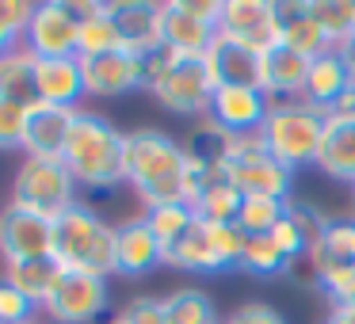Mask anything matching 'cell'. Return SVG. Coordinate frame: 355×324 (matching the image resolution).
<instances>
[{
  "mask_svg": "<svg viewBox=\"0 0 355 324\" xmlns=\"http://www.w3.org/2000/svg\"><path fill=\"white\" fill-rule=\"evenodd\" d=\"M146 92L164 111L199 123V118L210 115L218 80L210 77L207 57H187V54H176L172 46H161L146 57Z\"/></svg>",
  "mask_w": 355,
  "mask_h": 324,
  "instance_id": "cell-3",
  "label": "cell"
},
{
  "mask_svg": "<svg viewBox=\"0 0 355 324\" xmlns=\"http://www.w3.org/2000/svg\"><path fill=\"white\" fill-rule=\"evenodd\" d=\"M271 240L279 244V252L286 255L291 263H306V255H309V240H306V233H302V225L291 217V206H286V217L271 229Z\"/></svg>",
  "mask_w": 355,
  "mask_h": 324,
  "instance_id": "cell-38",
  "label": "cell"
},
{
  "mask_svg": "<svg viewBox=\"0 0 355 324\" xmlns=\"http://www.w3.org/2000/svg\"><path fill=\"white\" fill-rule=\"evenodd\" d=\"M80 73H85V92L92 100H123V96L146 88V57L130 54V50L80 57Z\"/></svg>",
  "mask_w": 355,
  "mask_h": 324,
  "instance_id": "cell-13",
  "label": "cell"
},
{
  "mask_svg": "<svg viewBox=\"0 0 355 324\" xmlns=\"http://www.w3.org/2000/svg\"><path fill=\"white\" fill-rule=\"evenodd\" d=\"M286 206H291V199H263V195L241 199L237 229L245 233V237H268V233L286 217Z\"/></svg>",
  "mask_w": 355,
  "mask_h": 324,
  "instance_id": "cell-30",
  "label": "cell"
},
{
  "mask_svg": "<svg viewBox=\"0 0 355 324\" xmlns=\"http://www.w3.org/2000/svg\"><path fill=\"white\" fill-rule=\"evenodd\" d=\"M80 16V54L77 57H100L123 50V39L115 31V19L107 12V0H73Z\"/></svg>",
  "mask_w": 355,
  "mask_h": 324,
  "instance_id": "cell-25",
  "label": "cell"
},
{
  "mask_svg": "<svg viewBox=\"0 0 355 324\" xmlns=\"http://www.w3.org/2000/svg\"><path fill=\"white\" fill-rule=\"evenodd\" d=\"M248 237L237 229V222H195L187 237L176 248L164 252V267L187 271V275H230L241 271Z\"/></svg>",
  "mask_w": 355,
  "mask_h": 324,
  "instance_id": "cell-6",
  "label": "cell"
},
{
  "mask_svg": "<svg viewBox=\"0 0 355 324\" xmlns=\"http://www.w3.org/2000/svg\"><path fill=\"white\" fill-rule=\"evenodd\" d=\"M24 50L35 62H58V57L80 54V16L73 0H39L31 24L24 35Z\"/></svg>",
  "mask_w": 355,
  "mask_h": 324,
  "instance_id": "cell-8",
  "label": "cell"
},
{
  "mask_svg": "<svg viewBox=\"0 0 355 324\" xmlns=\"http://www.w3.org/2000/svg\"><path fill=\"white\" fill-rule=\"evenodd\" d=\"M111 309V286L100 275L65 271L58 275L50 298L42 301V313L54 324H96Z\"/></svg>",
  "mask_w": 355,
  "mask_h": 324,
  "instance_id": "cell-9",
  "label": "cell"
},
{
  "mask_svg": "<svg viewBox=\"0 0 355 324\" xmlns=\"http://www.w3.org/2000/svg\"><path fill=\"white\" fill-rule=\"evenodd\" d=\"M54 260L65 271L111 278L115 275V225L88 202L69 206L54 217Z\"/></svg>",
  "mask_w": 355,
  "mask_h": 324,
  "instance_id": "cell-4",
  "label": "cell"
},
{
  "mask_svg": "<svg viewBox=\"0 0 355 324\" xmlns=\"http://www.w3.org/2000/svg\"><path fill=\"white\" fill-rule=\"evenodd\" d=\"M27 115H31V107H27V103L0 100V153H8V149H24Z\"/></svg>",
  "mask_w": 355,
  "mask_h": 324,
  "instance_id": "cell-36",
  "label": "cell"
},
{
  "mask_svg": "<svg viewBox=\"0 0 355 324\" xmlns=\"http://www.w3.org/2000/svg\"><path fill=\"white\" fill-rule=\"evenodd\" d=\"M291 267H294V263L279 252V244L271 240V233H268V237H248L245 255H241V271H245V275H252V278H279V275H286Z\"/></svg>",
  "mask_w": 355,
  "mask_h": 324,
  "instance_id": "cell-31",
  "label": "cell"
},
{
  "mask_svg": "<svg viewBox=\"0 0 355 324\" xmlns=\"http://www.w3.org/2000/svg\"><path fill=\"white\" fill-rule=\"evenodd\" d=\"M164 267V248L146 225V217H126L115 225V275L119 278H146Z\"/></svg>",
  "mask_w": 355,
  "mask_h": 324,
  "instance_id": "cell-16",
  "label": "cell"
},
{
  "mask_svg": "<svg viewBox=\"0 0 355 324\" xmlns=\"http://www.w3.org/2000/svg\"><path fill=\"white\" fill-rule=\"evenodd\" d=\"M58 275H62V263L54 255H39V260H19V263H4V278H8L16 290H24L35 305L42 309V301L50 298Z\"/></svg>",
  "mask_w": 355,
  "mask_h": 324,
  "instance_id": "cell-26",
  "label": "cell"
},
{
  "mask_svg": "<svg viewBox=\"0 0 355 324\" xmlns=\"http://www.w3.org/2000/svg\"><path fill=\"white\" fill-rule=\"evenodd\" d=\"M313 282L329 294L332 305L355 309V263H340V267L321 271V275H313Z\"/></svg>",
  "mask_w": 355,
  "mask_h": 324,
  "instance_id": "cell-35",
  "label": "cell"
},
{
  "mask_svg": "<svg viewBox=\"0 0 355 324\" xmlns=\"http://www.w3.org/2000/svg\"><path fill=\"white\" fill-rule=\"evenodd\" d=\"M73 118H77V111H69V107L35 103L31 115H27V130H24V156L62 161L65 141H69V134H73Z\"/></svg>",
  "mask_w": 355,
  "mask_h": 324,
  "instance_id": "cell-18",
  "label": "cell"
},
{
  "mask_svg": "<svg viewBox=\"0 0 355 324\" xmlns=\"http://www.w3.org/2000/svg\"><path fill=\"white\" fill-rule=\"evenodd\" d=\"M313 168L324 172L329 179H336V183H355V118L329 115Z\"/></svg>",
  "mask_w": 355,
  "mask_h": 324,
  "instance_id": "cell-23",
  "label": "cell"
},
{
  "mask_svg": "<svg viewBox=\"0 0 355 324\" xmlns=\"http://www.w3.org/2000/svg\"><path fill=\"white\" fill-rule=\"evenodd\" d=\"M35 92H39V103L80 111V100L88 96L85 92V73H80V57L35 62Z\"/></svg>",
  "mask_w": 355,
  "mask_h": 324,
  "instance_id": "cell-19",
  "label": "cell"
},
{
  "mask_svg": "<svg viewBox=\"0 0 355 324\" xmlns=\"http://www.w3.org/2000/svg\"><path fill=\"white\" fill-rule=\"evenodd\" d=\"M31 12H35L31 0H0V57H8L12 50H24Z\"/></svg>",
  "mask_w": 355,
  "mask_h": 324,
  "instance_id": "cell-33",
  "label": "cell"
},
{
  "mask_svg": "<svg viewBox=\"0 0 355 324\" xmlns=\"http://www.w3.org/2000/svg\"><path fill=\"white\" fill-rule=\"evenodd\" d=\"M191 210L202 217V222H237V214H241V191L233 183L210 187V191L202 195Z\"/></svg>",
  "mask_w": 355,
  "mask_h": 324,
  "instance_id": "cell-34",
  "label": "cell"
},
{
  "mask_svg": "<svg viewBox=\"0 0 355 324\" xmlns=\"http://www.w3.org/2000/svg\"><path fill=\"white\" fill-rule=\"evenodd\" d=\"M218 35L248 46L252 54L268 57L283 46V24H279V0H222Z\"/></svg>",
  "mask_w": 355,
  "mask_h": 324,
  "instance_id": "cell-10",
  "label": "cell"
},
{
  "mask_svg": "<svg viewBox=\"0 0 355 324\" xmlns=\"http://www.w3.org/2000/svg\"><path fill=\"white\" fill-rule=\"evenodd\" d=\"M123 50L149 57L164 46V0H107Z\"/></svg>",
  "mask_w": 355,
  "mask_h": 324,
  "instance_id": "cell-15",
  "label": "cell"
},
{
  "mask_svg": "<svg viewBox=\"0 0 355 324\" xmlns=\"http://www.w3.org/2000/svg\"><path fill=\"white\" fill-rule=\"evenodd\" d=\"M24 324H46V321H24Z\"/></svg>",
  "mask_w": 355,
  "mask_h": 324,
  "instance_id": "cell-44",
  "label": "cell"
},
{
  "mask_svg": "<svg viewBox=\"0 0 355 324\" xmlns=\"http://www.w3.org/2000/svg\"><path fill=\"white\" fill-rule=\"evenodd\" d=\"M39 255H54V217L4 202L0 206V260L19 263L39 260Z\"/></svg>",
  "mask_w": 355,
  "mask_h": 324,
  "instance_id": "cell-12",
  "label": "cell"
},
{
  "mask_svg": "<svg viewBox=\"0 0 355 324\" xmlns=\"http://www.w3.org/2000/svg\"><path fill=\"white\" fill-rule=\"evenodd\" d=\"M207 65H210V77L218 84H248V88H260L263 80V57L252 54L248 46L218 35L214 46L207 50Z\"/></svg>",
  "mask_w": 355,
  "mask_h": 324,
  "instance_id": "cell-21",
  "label": "cell"
},
{
  "mask_svg": "<svg viewBox=\"0 0 355 324\" xmlns=\"http://www.w3.org/2000/svg\"><path fill=\"white\" fill-rule=\"evenodd\" d=\"M0 100H16L35 107L39 92H35V57L27 50H12L8 57H0Z\"/></svg>",
  "mask_w": 355,
  "mask_h": 324,
  "instance_id": "cell-28",
  "label": "cell"
},
{
  "mask_svg": "<svg viewBox=\"0 0 355 324\" xmlns=\"http://www.w3.org/2000/svg\"><path fill=\"white\" fill-rule=\"evenodd\" d=\"M324 123H329L324 111L309 107L306 100H286V103H271V115L260 134L268 141V153L279 164H286L291 172H298V168H313L317 164Z\"/></svg>",
  "mask_w": 355,
  "mask_h": 324,
  "instance_id": "cell-5",
  "label": "cell"
},
{
  "mask_svg": "<svg viewBox=\"0 0 355 324\" xmlns=\"http://www.w3.org/2000/svg\"><path fill=\"white\" fill-rule=\"evenodd\" d=\"M340 54H344V62H347V65H352V77H355V35L344 42V46H340Z\"/></svg>",
  "mask_w": 355,
  "mask_h": 324,
  "instance_id": "cell-42",
  "label": "cell"
},
{
  "mask_svg": "<svg viewBox=\"0 0 355 324\" xmlns=\"http://www.w3.org/2000/svg\"><path fill=\"white\" fill-rule=\"evenodd\" d=\"M306 80H309V57L294 54V50L279 46L263 57V96L271 103H286V100H302L306 96Z\"/></svg>",
  "mask_w": 355,
  "mask_h": 324,
  "instance_id": "cell-22",
  "label": "cell"
},
{
  "mask_svg": "<svg viewBox=\"0 0 355 324\" xmlns=\"http://www.w3.org/2000/svg\"><path fill=\"white\" fill-rule=\"evenodd\" d=\"M146 225L153 229V237L161 240V248L168 252V248H176L180 240L187 237V229H191L195 222H199V214H195L187 202H168V206H153L146 210Z\"/></svg>",
  "mask_w": 355,
  "mask_h": 324,
  "instance_id": "cell-29",
  "label": "cell"
},
{
  "mask_svg": "<svg viewBox=\"0 0 355 324\" xmlns=\"http://www.w3.org/2000/svg\"><path fill=\"white\" fill-rule=\"evenodd\" d=\"M271 115V100L263 96V88L248 84H218L214 100H210V123L222 134H260L263 123Z\"/></svg>",
  "mask_w": 355,
  "mask_h": 324,
  "instance_id": "cell-14",
  "label": "cell"
},
{
  "mask_svg": "<svg viewBox=\"0 0 355 324\" xmlns=\"http://www.w3.org/2000/svg\"><path fill=\"white\" fill-rule=\"evenodd\" d=\"M39 305L27 298L24 290L8 282V278L0 275V324H24V321H35Z\"/></svg>",
  "mask_w": 355,
  "mask_h": 324,
  "instance_id": "cell-37",
  "label": "cell"
},
{
  "mask_svg": "<svg viewBox=\"0 0 355 324\" xmlns=\"http://www.w3.org/2000/svg\"><path fill=\"white\" fill-rule=\"evenodd\" d=\"M16 206L39 210L46 217H62L69 206L80 202V183L65 161H50V156H24V164L12 176V199Z\"/></svg>",
  "mask_w": 355,
  "mask_h": 324,
  "instance_id": "cell-7",
  "label": "cell"
},
{
  "mask_svg": "<svg viewBox=\"0 0 355 324\" xmlns=\"http://www.w3.org/2000/svg\"><path fill=\"white\" fill-rule=\"evenodd\" d=\"M164 321L168 324H222V316H218V305L207 290L180 286V290L164 294Z\"/></svg>",
  "mask_w": 355,
  "mask_h": 324,
  "instance_id": "cell-27",
  "label": "cell"
},
{
  "mask_svg": "<svg viewBox=\"0 0 355 324\" xmlns=\"http://www.w3.org/2000/svg\"><path fill=\"white\" fill-rule=\"evenodd\" d=\"M352 84H355L352 65L344 62L340 50H329V54H321V57L309 62V80H306V96H302V100H306L309 107H317V111L329 115Z\"/></svg>",
  "mask_w": 355,
  "mask_h": 324,
  "instance_id": "cell-20",
  "label": "cell"
},
{
  "mask_svg": "<svg viewBox=\"0 0 355 324\" xmlns=\"http://www.w3.org/2000/svg\"><path fill=\"white\" fill-rule=\"evenodd\" d=\"M62 161L85 191H115L126 183V134L107 115L80 107Z\"/></svg>",
  "mask_w": 355,
  "mask_h": 324,
  "instance_id": "cell-2",
  "label": "cell"
},
{
  "mask_svg": "<svg viewBox=\"0 0 355 324\" xmlns=\"http://www.w3.org/2000/svg\"><path fill=\"white\" fill-rule=\"evenodd\" d=\"M115 321L119 324H168V321H164V298L138 294V298H130L123 309H119Z\"/></svg>",
  "mask_w": 355,
  "mask_h": 324,
  "instance_id": "cell-39",
  "label": "cell"
},
{
  "mask_svg": "<svg viewBox=\"0 0 355 324\" xmlns=\"http://www.w3.org/2000/svg\"><path fill=\"white\" fill-rule=\"evenodd\" d=\"M347 191H352V210H355V183H347Z\"/></svg>",
  "mask_w": 355,
  "mask_h": 324,
  "instance_id": "cell-43",
  "label": "cell"
},
{
  "mask_svg": "<svg viewBox=\"0 0 355 324\" xmlns=\"http://www.w3.org/2000/svg\"><path fill=\"white\" fill-rule=\"evenodd\" d=\"M187 179V145L157 126L126 134V183L141 199V206H168L184 202Z\"/></svg>",
  "mask_w": 355,
  "mask_h": 324,
  "instance_id": "cell-1",
  "label": "cell"
},
{
  "mask_svg": "<svg viewBox=\"0 0 355 324\" xmlns=\"http://www.w3.org/2000/svg\"><path fill=\"white\" fill-rule=\"evenodd\" d=\"M230 179L241 191V199H252V195H263V199H291V187H294V172L286 168V164H279L268 149L245 156V161H233Z\"/></svg>",
  "mask_w": 355,
  "mask_h": 324,
  "instance_id": "cell-17",
  "label": "cell"
},
{
  "mask_svg": "<svg viewBox=\"0 0 355 324\" xmlns=\"http://www.w3.org/2000/svg\"><path fill=\"white\" fill-rule=\"evenodd\" d=\"M222 324H286V316L268 301H241Z\"/></svg>",
  "mask_w": 355,
  "mask_h": 324,
  "instance_id": "cell-40",
  "label": "cell"
},
{
  "mask_svg": "<svg viewBox=\"0 0 355 324\" xmlns=\"http://www.w3.org/2000/svg\"><path fill=\"white\" fill-rule=\"evenodd\" d=\"M222 0H164V46L187 57H207L218 39Z\"/></svg>",
  "mask_w": 355,
  "mask_h": 324,
  "instance_id": "cell-11",
  "label": "cell"
},
{
  "mask_svg": "<svg viewBox=\"0 0 355 324\" xmlns=\"http://www.w3.org/2000/svg\"><path fill=\"white\" fill-rule=\"evenodd\" d=\"M103 324H119V321H103Z\"/></svg>",
  "mask_w": 355,
  "mask_h": 324,
  "instance_id": "cell-45",
  "label": "cell"
},
{
  "mask_svg": "<svg viewBox=\"0 0 355 324\" xmlns=\"http://www.w3.org/2000/svg\"><path fill=\"white\" fill-rule=\"evenodd\" d=\"M324 324H355V309H344V305H332V313L324 316Z\"/></svg>",
  "mask_w": 355,
  "mask_h": 324,
  "instance_id": "cell-41",
  "label": "cell"
},
{
  "mask_svg": "<svg viewBox=\"0 0 355 324\" xmlns=\"http://www.w3.org/2000/svg\"><path fill=\"white\" fill-rule=\"evenodd\" d=\"M309 12L329 35L332 50H340L355 35V0H309Z\"/></svg>",
  "mask_w": 355,
  "mask_h": 324,
  "instance_id": "cell-32",
  "label": "cell"
},
{
  "mask_svg": "<svg viewBox=\"0 0 355 324\" xmlns=\"http://www.w3.org/2000/svg\"><path fill=\"white\" fill-rule=\"evenodd\" d=\"M279 24H283V46L309 57V62L332 50L329 35L321 31V24L309 12V0H286V4H279Z\"/></svg>",
  "mask_w": 355,
  "mask_h": 324,
  "instance_id": "cell-24",
  "label": "cell"
}]
</instances>
